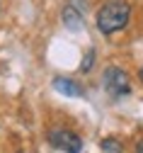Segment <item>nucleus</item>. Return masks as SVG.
Masks as SVG:
<instances>
[{
    "label": "nucleus",
    "instance_id": "1",
    "mask_svg": "<svg viewBox=\"0 0 143 153\" xmlns=\"http://www.w3.org/2000/svg\"><path fill=\"white\" fill-rule=\"evenodd\" d=\"M129 15H131L129 3H124V0H112V3H107L104 7L99 10V15H97V27H99L102 34L119 32V29L126 27Z\"/></svg>",
    "mask_w": 143,
    "mask_h": 153
},
{
    "label": "nucleus",
    "instance_id": "2",
    "mask_svg": "<svg viewBox=\"0 0 143 153\" xmlns=\"http://www.w3.org/2000/svg\"><path fill=\"white\" fill-rule=\"evenodd\" d=\"M104 88L109 95H114V97H119V95H126L131 88H129V75L121 71V68H107L104 71Z\"/></svg>",
    "mask_w": 143,
    "mask_h": 153
},
{
    "label": "nucleus",
    "instance_id": "3",
    "mask_svg": "<svg viewBox=\"0 0 143 153\" xmlns=\"http://www.w3.org/2000/svg\"><path fill=\"white\" fill-rule=\"evenodd\" d=\"M49 143H51L56 151H80V148H83L80 136H75L73 131H66V129L49 131Z\"/></svg>",
    "mask_w": 143,
    "mask_h": 153
},
{
    "label": "nucleus",
    "instance_id": "4",
    "mask_svg": "<svg viewBox=\"0 0 143 153\" xmlns=\"http://www.w3.org/2000/svg\"><path fill=\"white\" fill-rule=\"evenodd\" d=\"M53 88H56V92L68 95V97H80V95H83V88H80L75 80H70V78H56Z\"/></svg>",
    "mask_w": 143,
    "mask_h": 153
},
{
    "label": "nucleus",
    "instance_id": "5",
    "mask_svg": "<svg viewBox=\"0 0 143 153\" xmlns=\"http://www.w3.org/2000/svg\"><path fill=\"white\" fill-rule=\"evenodd\" d=\"M63 22L68 29H83V17H80V12H75V7H66L63 10Z\"/></svg>",
    "mask_w": 143,
    "mask_h": 153
},
{
    "label": "nucleus",
    "instance_id": "6",
    "mask_svg": "<svg viewBox=\"0 0 143 153\" xmlns=\"http://www.w3.org/2000/svg\"><path fill=\"white\" fill-rule=\"evenodd\" d=\"M92 63H95V51H87V53H85V59H83V63H80V71L87 73V71L92 68Z\"/></svg>",
    "mask_w": 143,
    "mask_h": 153
},
{
    "label": "nucleus",
    "instance_id": "7",
    "mask_svg": "<svg viewBox=\"0 0 143 153\" xmlns=\"http://www.w3.org/2000/svg\"><path fill=\"white\" fill-rule=\"evenodd\" d=\"M102 151H121V146L114 139H104V141H102Z\"/></svg>",
    "mask_w": 143,
    "mask_h": 153
},
{
    "label": "nucleus",
    "instance_id": "8",
    "mask_svg": "<svg viewBox=\"0 0 143 153\" xmlns=\"http://www.w3.org/2000/svg\"><path fill=\"white\" fill-rule=\"evenodd\" d=\"M136 151H138V153H143V141H141V143L136 146Z\"/></svg>",
    "mask_w": 143,
    "mask_h": 153
},
{
    "label": "nucleus",
    "instance_id": "9",
    "mask_svg": "<svg viewBox=\"0 0 143 153\" xmlns=\"http://www.w3.org/2000/svg\"><path fill=\"white\" fill-rule=\"evenodd\" d=\"M138 78H141V80H143V68H141V73H138Z\"/></svg>",
    "mask_w": 143,
    "mask_h": 153
}]
</instances>
